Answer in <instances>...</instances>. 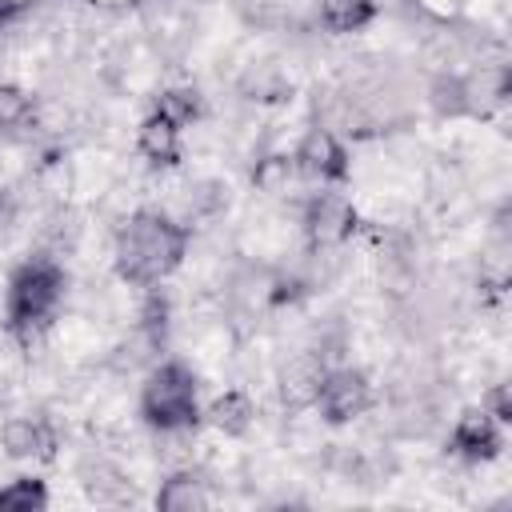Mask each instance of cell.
Masks as SVG:
<instances>
[{
  "label": "cell",
  "mask_w": 512,
  "mask_h": 512,
  "mask_svg": "<svg viewBox=\"0 0 512 512\" xmlns=\"http://www.w3.org/2000/svg\"><path fill=\"white\" fill-rule=\"evenodd\" d=\"M292 176H300L296 164H292V156H272V160H264V164L256 168V184L268 188V192H284Z\"/></svg>",
  "instance_id": "cell-20"
},
{
  "label": "cell",
  "mask_w": 512,
  "mask_h": 512,
  "mask_svg": "<svg viewBox=\"0 0 512 512\" xmlns=\"http://www.w3.org/2000/svg\"><path fill=\"white\" fill-rule=\"evenodd\" d=\"M428 100H432V108L440 116H468V112H476L472 84H468V76H456V72H440L432 80V88H428Z\"/></svg>",
  "instance_id": "cell-15"
},
{
  "label": "cell",
  "mask_w": 512,
  "mask_h": 512,
  "mask_svg": "<svg viewBox=\"0 0 512 512\" xmlns=\"http://www.w3.org/2000/svg\"><path fill=\"white\" fill-rule=\"evenodd\" d=\"M300 224H304V236H308L312 252H332V248H340L356 236L360 216H356V204L344 192L324 188V192H312L304 200Z\"/></svg>",
  "instance_id": "cell-4"
},
{
  "label": "cell",
  "mask_w": 512,
  "mask_h": 512,
  "mask_svg": "<svg viewBox=\"0 0 512 512\" xmlns=\"http://www.w3.org/2000/svg\"><path fill=\"white\" fill-rule=\"evenodd\" d=\"M328 372V356L324 352H296L284 368H280V404L300 412V408H312L316 404V392H320V380Z\"/></svg>",
  "instance_id": "cell-9"
},
{
  "label": "cell",
  "mask_w": 512,
  "mask_h": 512,
  "mask_svg": "<svg viewBox=\"0 0 512 512\" xmlns=\"http://www.w3.org/2000/svg\"><path fill=\"white\" fill-rule=\"evenodd\" d=\"M204 420L220 432V436H248L252 432V424H256V404H252V396L248 392H240V388H228V392H220L208 408H204Z\"/></svg>",
  "instance_id": "cell-11"
},
{
  "label": "cell",
  "mask_w": 512,
  "mask_h": 512,
  "mask_svg": "<svg viewBox=\"0 0 512 512\" xmlns=\"http://www.w3.org/2000/svg\"><path fill=\"white\" fill-rule=\"evenodd\" d=\"M504 448V424L484 408V404H472L456 416L452 432H448V452L468 460V464H488L496 460Z\"/></svg>",
  "instance_id": "cell-7"
},
{
  "label": "cell",
  "mask_w": 512,
  "mask_h": 512,
  "mask_svg": "<svg viewBox=\"0 0 512 512\" xmlns=\"http://www.w3.org/2000/svg\"><path fill=\"white\" fill-rule=\"evenodd\" d=\"M140 416L164 436L192 432L200 424V384L184 360H160L140 384Z\"/></svg>",
  "instance_id": "cell-3"
},
{
  "label": "cell",
  "mask_w": 512,
  "mask_h": 512,
  "mask_svg": "<svg viewBox=\"0 0 512 512\" xmlns=\"http://www.w3.org/2000/svg\"><path fill=\"white\" fill-rule=\"evenodd\" d=\"M64 288H68V272L48 252L28 256L12 268L8 288H4V324L16 344L24 348L40 344V336L52 328L64 304Z\"/></svg>",
  "instance_id": "cell-2"
},
{
  "label": "cell",
  "mask_w": 512,
  "mask_h": 512,
  "mask_svg": "<svg viewBox=\"0 0 512 512\" xmlns=\"http://www.w3.org/2000/svg\"><path fill=\"white\" fill-rule=\"evenodd\" d=\"M32 96L16 84H4L0 80V132H12V128H28L32 124Z\"/></svg>",
  "instance_id": "cell-19"
},
{
  "label": "cell",
  "mask_w": 512,
  "mask_h": 512,
  "mask_svg": "<svg viewBox=\"0 0 512 512\" xmlns=\"http://www.w3.org/2000/svg\"><path fill=\"white\" fill-rule=\"evenodd\" d=\"M136 148H140V156H144L148 164L172 168V164L180 160V128H176L168 116L148 112V116L140 120V128H136Z\"/></svg>",
  "instance_id": "cell-10"
},
{
  "label": "cell",
  "mask_w": 512,
  "mask_h": 512,
  "mask_svg": "<svg viewBox=\"0 0 512 512\" xmlns=\"http://www.w3.org/2000/svg\"><path fill=\"white\" fill-rule=\"evenodd\" d=\"M8 216H12V192H8L4 184H0V224H4Z\"/></svg>",
  "instance_id": "cell-23"
},
{
  "label": "cell",
  "mask_w": 512,
  "mask_h": 512,
  "mask_svg": "<svg viewBox=\"0 0 512 512\" xmlns=\"http://www.w3.org/2000/svg\"><path fill=\"white\" fill-rule=\"evenodd\" d=\"M20 8H24V0H0V28L12 24L20 16Z\"/></svg>",
  "instance_id": "cell-22"
},
{
  "label": "cell",
  "mask_w": 512,
  "mask_h": 512,
  "mask_svg": "<svg viewBox=\"0 0 512 512\" xmlns=\"http://www.w3.org/2000/svg\"><path fill=\"white\" fill-rule=\"evenodd\" d=\"M208 504H212V496H208L204 480H200L196 472H188V468L172 472V476L160 484V492H156V508H160V512H200V508H208Z\"/></svg>",
  "instance_id": "cell-12"
},
{
  "label": "cell",
  "mask_w": 512,
  "mask_h": 512,
  "mask_svg": "<svg viewBox=\"0 0 512 512\" xmlns=\"http://www.w3.org/2000/svg\"><path fill=\"white\" fill-rule=\"evenodd\" d=\"M48 508V484L40 476H12L0 484V512H44Z\"/></svg>",
  "instance_id": "cell-17"
},
{
  "label": "cell",
  "mask_w": 512,
  "mask_h": 512,
  "mask_svg": "<svg viewBox=\"0 0 512 512\" xmlns=\"http://www.w3.org/2000/svg\"><path fill=\"white\" fill-rule=\"evenodd\" d=\"M292 164H296V172H300L304 180H316V184H344L348 172H352L348 148H344L340 136H336L332 128H324V124H312V128L300 136V144H296V152H292Z\"/></svg>",
  "instance_id": "cell-6"
},
{
  "label": "cell",
  "mask_w": 512,
  "mask_h": 512,
  "mask_svg": "<svg viewBox=\"0 0 512 512\" xmlns=\"http://www.w3.org/2000/svg\"><path fill=\"white\" fill-rule=\"evenodd\" d=\"M480 404H484L500 424H512V396H508V384H492Z\"/></svg>",
  "instance_id": "cell-21"
},
{
  "label": "cell",
  "mask_w": 512,
  "mask_h": 512,
  "mask_svg": "<svg viewBox=\"0 0 512 512\" xmlns=\"http://www.w3.org/2000/svg\"><path fill=\"white\" fill-rule=\"evenodd\" d=\"M56 444L60 436L48 416H8L0 428V448L12 460H52Z\"/></svg>",
  "instance_id": "cell-8"
},
{
  "label": "cell",
  "mask_w": 512,
  "mask_h": 512,
  "mask_svg": "<svg viewBox=\"0 0 512 512\" xmlns=\"http://www.w3.org/2000/svg\"><path fill=\"white\" fill-rule=\"evenodd\" d=\"M376 0H320V24L336 36H348V32H360L376 20Z\"/></svg>",
  "instance_id": "cell-14"
},
{
  "label": "cell",
  "mask_w": 512,
  "mask_h": 512,
  "mask_svg": "<svg viewBox=\"0 0 512 512\" xmlns=\"http://www.w3.org/2000/svg\"><path fill=\"white\" fill-rule=\"evenodd\" d=\"M152 112L168 116L176 128H188V124H196V120L204 116V96H200L192 84H176V88H164V92L156 96Z\"/></svg>",
  "instance_id": "cell-16"
},
{
  "label": "cell",
  "mask_w": 512,
  "mask_h": 512,
  "mask_svg": "<svg viewBox=\"0 0 512 512\" xmlns=\"http://www.w3.org/2000/svg\"><path fill=\"white\" fill-rule=\"evenodd\" d=\"M84 488H88V496L100 500V504H120V500L132 496V492H128V480H124L112 464H104V460H96V464L84 468Z\"/></svg>",
  "instance_id": "cell-18"
},
{
  "label": "cell",
  "mask_w": 512,
  "mask_h": 512,
  "mask_svg": "<svg viewBox=\"0 0 512 512\" xmlns=\"http://www.w3.org/2000/svg\"><path fill=\"white\" fill-rule=\"evenodd\" d=\"M188 240H192V232L184 220H176L160 208H136L116 232V248H112L116 276L132 288L164 284L180 268Z\"/></svg>",
  "instance_id": "cell-1"
},
{
  "label": "cell",
  "mask_w": 512,
  "mask_h": 512,
  "mask_svg": "<svg viewBox=\"0 0 512 512\" xmlns=\"http://www.w3.org/2000/svg\"><path fill=\"white\" fill-rule=\"evenodd\" d=\"M168 328H172V296L160 284H148L144 300H140V340L160 352L168 344Z\"/></svg>",
  "instance_id": "cell-13"
},
{
  "label": "cell",
  "mask_w": 512,
  "mask_h": 512,
  "mask_svg": "<svg viewBox=\"0 0 512 512\" xmlns=\"http://www.w3.org/2000/svg\"><path fill=\"white\" fill-rule=\"evenodd\" d=\"M376 404V392H372V380L364 368H352V364H328L324 380H320V392H316V404L320 416L328 424H352L360 420L368 408Z\"/></svg>",
  "instance_id": "cell-5"
}]
</instances>
